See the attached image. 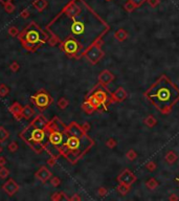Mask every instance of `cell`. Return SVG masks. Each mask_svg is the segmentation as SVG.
Masks as SVG:
<instances>
[{
  "instance_id": "5",
  "label": "cell",
  "mask_w": 179,
  "mask_h": 201,
  "mask_svg": "<svg viewBox=\"0 0 179 201\" xmlns=\"http://www.w3.org/2000/svg\"><path fill=\"white\" fill-rule=\"evenodd\" d=\"M20 137L26 141L30 146H31L34 143H42L45 144L48 143V133L45 129L36 128L31 125L22 131Z\"/></svg>"
},
{
  "instance_id": "29",
  "label": "cell",
  "mask_w": 179,
  "mask_h": 201,
  "mask_svg": "<svg viewBox=\"0 0 179 201\" xmlns=\"http://www.w3.org/2000/svg\"><path fill=\"white\" fill-rule=\"evenodd\" d=\"M30 147H31V149L38 154L42 153L43 151H45V144H42V143H34Z\"/></svg>"
},
{
  "instance_id": "25",
  "label": "cell",
  "mask_w": 179,
  "mask_h": 201,
  "mask_svg": "<svg viewBox=\"0 0 179 201\" xmlns=\"http://www.w3.org/2000/svg\"><path fill=\"white\" fill-rule=\"evenodd\" d=\"M158 185H159V182L157 181L155 178H153V177L149 178L146 181V187L149 188V190H151V191L156 190V188L158 187Z\"/></svg>"
},
{
  "instance_id": "52",
  "label": "cell",
  "mask_w": 179,
  "mask_h": 201,
  "mask_svg": "<svg viewBox=\"0 0 179 201\" xmlns=\"http://www.w3.org/2000/svg\"><path fill=\"white\" fill-rule=\"evenodd\" d=\"M2 152V148H1V146H0V153Z\"/></svg>"
},
{
  "instance_id": "42",
  "label": "cell",
  "mask_w": 179,
  "mask_h": 201,
  "mask_svg": "<svg viewBox=\"0 0 179 201\" xmlns=\"http://www.w3.org/2000/svg\"><path fill=\"white\" fill-rule=\"evenodd\" d=\"M97 194H99V196L104 197V196H106V195L108 194V190H107L106 187H99V190H97Z\"/></svg>"
},
{
  "instance_id": "13",
  "label": "cell",
  "mask_w": 179,
  "mask_h": 201,
  "mask_svg": "<svg viewBox=\"0 0 179 201\" xmlns=\"http://www.w3.org/2000/svg\"><path fill=\"white\" fill-rule=\"evenodd\" d=\"M19 188H20L19 187V184L12 178H9L8 180L2 185V190L4 191L8 195H9V196L15 195L19 191Z\"/></svg>"
},
{
  "instance_id": "17",
  "label": "cell",
  "mask_w": 179,
  "mask_h": 201,
  "mask_svg": "<svg viewBox=\"0 0 179 201\" xmlns=\"http://www.w3.org/2000/svg\"><path fill=\"white\" fill-rule=\"evenodd\" d=\"M30 125L34 126L36 128H41V129H46L47 125H48V121L44 117L43 115H38Z\"/></svg>"
},
{
  "instance_id": "11",
  "label": "cell",
  "mask_w": 179,
  "mask_h": 201,
  "mask_svg": "<svg viewBox=\"0 0 179 201\" xmlns=\"http://www.w3.org/2000/svg\"><path fill=\"white\" fill-rule=\"evenodd\" d=\"M116 180H117V182H122V183L132 185L137 180V177L129 169H125L124 171L116 177Z\"/></svg>"
},
{
  "instance_id": "21",
  "label": "cell",
  "mask_w": 179,
  "mask_h": 201,
  "mask_svg": "<svg viewBox=\"0 0 179 201\" xmlns=\"http://www.w3.org/2000/svg\"><path fill=\"white\" fill-rule=\"evenodd\" d=\"M116 191H117L118 194L122 195V196H126V195L129 194V192L131 191V185L122 183V182H118V185L116 187Z\"/></svg>"
},
{
  "instance_id": "39",
  "label": "cell",
  "mask_w": 179,
  "mask_h": 201,
  "mask_svg": "<svg viewBox=\"0 0 179 201\" xmlns=\"http://www.w3.org/2000/svg\"><path fill=\"white\" fill-rule=\"evenodd\" d=\"M50 184H52L53 187H57L61 184V180H60V178L58 177H52L50 178Z\"/></svg>"
},
{
  "instance_id": "47",
  "label": "cell",
  "mask_w": 179,
  "mask_h": 201,
  "mask_svg": "<svg viewBox=\"0 0 179 201\" xmlns=\"http://www.w3.org/2000/svg\"><path fill=\"white\" fill-rule=\"evenodd\" d=\"M20 16H21V18H27L28 16H30V12H28L27 9H24V11L20 14Z\"/></svg>"
},
{
  "instance_id": "50",
  "label": "cell",
  "mask_w": 179,
  "mask_h": 201,
  "mask_svg": "<svg viewBox=\"0 0 179 201\" xmlns=\"http://www.w3.org/2000/svg\"><path fill=\"white\" fill-rule=\"evenodd\" d=\"M11 1H12V0H0V2H1L3 5L8 4V2H11Z\"/></svg>"
},
{
  "instance_id": "38",
  "label": "cell",
  "mask_w": 179,
  "mask_h": 201,
  "mask_svg": "<svg viewBox=\"0 0 179 201\" xmlns=\"http://www.w3.org/2000/svg\"><path fill=\"white\" fill-rule=\"evenodd\" d=\"M8 33L9 36H12V37H18L19 36L18 28L15 27V26H11V27H9L8 30Z\"/></svg>"
},
{
  "instance_id": "6",
  "label": "cell",
  "mask_w": 179,
  "mask_h": 201,
  "mask_svg": "<svg viewBox=\"0 0 179 201\" xmlns=\"http://www.w3.org/2000/svg\"><path fill=\"white\" fill-rule=\"evenodd\" d=\"M60 48L62 49V52H64L69 58H74V59H81L82 57H84V50L79 44L77 40L72 39V38H68V39L63 40L62 42H60Z\"/></svg>"
},
{
  "instance_id": "48",
  "label": "cell",
  "mask_w": 179,
  "mask_h": 201,
  "mask_svg": "<svg viewBox=\"0 0 179 201\" xmlns=\"http://www.w3.org/2000/svg\"><path fill=\"white\" fill-rule=\"evenodd\" d=\"M169 200H171V201H177V200H179V197L176 196V194H171V196L169 197Z\"/></svg>"
},
{
  "instance_id": "23",
  "label": "cell",
  "mask_w": 179,
  "mask_h": 201,
  "mask_svg": "<svg viewBox=\"0 0 179 201\" xmlns=\"http://www.w3.org/2000/svg\"><path fill=\"white\" fill-rule=\"evenodd\" d=\"M35 114L34 109L31 108L30 105H26L22 110V118L25 119H30V117H33V115Z\"/></svg>"
},
{
  "instance_id": "33",
  "label": "cell",
  "mask_w": 179,
  "mask_h": 201,
  "mask_svg": "<svg viewBox=\"0 0 179 201\" xmlns=\"http://www.w3.org/2000/svg\"><path fill=\"white\" fill-rule=\"evenodd\" d=\"M68 105H69V102H68L67 99H65V97H61V99L59 100V102H58V107H59L60 109L64 110V109L67 108Z\"/></svg>"
},
{
  "instance_id": "4",
  "label": "cell",
  "mask_w": 179,
  "mask_h": 201,
  "mask_svg": "<svg viewBox=\"0 0 179 201\" xmlns=\"http://www.w3.org/2000/svg\"><path fill=\"white\" fill-rule=\"evenodd\" d=\"M18 37L21 40L23 47H25L27 50H33V52L36 49L38 44L45 43L49 39V35L41 30L39 27L35 25V23H31Z\"/></svg>"
},
{
  "instance_id": "26",
  "label": "cell",
  "mask_w": 179,
  "mask_h": 201,
  "mask_svg": "<svg viewBox=\"0 0 179 201\" xmlns=\"http://www.w3.org/2000/svg\"><path fill=\"white\" fill-rule=\"evenodd\" d=\"M52 200H70V198H68L66 196L65 193H63V192H56V193L52 194Z\"/></svg>"
},
{
  "instance_id": "2",
  "label": "cell",
  "mask_w": 179,
  "mask_h": 201,
  "mask_svg": "<svg viewBox=\"0 0 179 201\" xmlns=\"http://www.w3.org/2000/svg\"><path fill=\"white\" fill-rule=\"evenodd\" d=\"M144 96L161 114L168 115L179 102V87L166 74H161L144 91Z\"/></svg>"
},
{
  "instance_id": "3",
  "label": "cell",
  "mask_w": 179,
  "mask_h": 201,
  "mask_svg": "<svg viewBox=\"0 0 179 201\" xmlns=\"http://www.w3.org/2000/svg\"><path fill=\"white\" fill-rule=\"evenodd\" d=\"M65 132L67 136L64 143L59 147L60 152H61V156H64L69 162L74 165L94 146V141L87 134L83 137H79L69 134L67 129Z\"/></svg>"
},
{
  "instance_id": "14",
  "label": "cell",
  "mask_w": 179,
  "mask_h": 201,
  "mask_svg": "<svg viewBox=\"0 0 179 201\" xmlns=\"http://www.w3.org/2000/svg\"><path fill=\"white\" fill-rule=\"evenodd\" d=\"M114 74L112 72H110L108 69H105L100 73L99 75V83L103 86H107L108 84H110L111 82L114 81Z\"/></svg>"
},
{
  "instance_id": "44",
  "label": "cell",
  "mask_w": 179,
  "mask_h": 201,
  "mask_svg": "<svg viewBox=\"0 0 179 201\" xmlns=\"http://www.w3.org/2000/svg\"><path fill=\"white\" fill-rule=\"evenodd\" d=\"M148 2L150 3L151 6H153V8H155L159 4V0H148Z\"/></svg>"
},
{
  "instance_id": "10",
  "label": "cell",
  "mask_w": 179,
  "mask_h": 201,
  "mask_svg": "<svg viewBox=\"0 0 179 201\" xmlns=\"http://www.w3.org/2000/svg\"><path fill=\"white\" fill-rule=\"evenodd\" d=\"M48 133V143L53 144V146L60 147L65 140V132L58 131V130H50V129H45Z\"/></svg>"
},
{
  "instance_id": "9",
  "label": "cell",
  "mask_w": 179,
  "mask_h": 201,
  "mask_svg": "<svg viewBox=\"0 0 179 201\" xmlns=\"http://www.w3.org/2000/svg\"><path fill=\"white\" fill-rule=\"evenodd\" d=\"M31 100H34L35 104L39 107V108H46L47 106H49L52 103V97L49 95L48 93L45 91H40L36 95L31 96Z\"/></svg>"
},
{
  "instance_id": "46",
  "label": "cell",
  "mask_w": 179,
  "mask_h": 201,
  "mask_svg": "<svg viewBox=\"0 0 179 201\" xmlns=\"http://www.w3.org/2000/svg\"><path fill=\"white\" fill-rule=\"evenodd\" d=\"M6 162H8V161H6L5 157H3V156L0 157V168H1V166H5Z\"/></svg>"
},
{
  "instance_id": "7",
  "label": "cell",
  "mask_w": 179,
  "mask_h": 201,
  "mask_svg": "<svg viewBox=\"0 0 179 201\" xmlns=\"http://www.w3.org/2000/svg\"><path fill=\"white\" fill-rule=\"evenodd\" d=\"M103 44H104V42L102 39L97 40L92 44V45L88 47L86 49V52H84V57L91 63V64H93V65L97 64V63L104 58L105 52H104L102 49Z\"/></svg>"
},
{
  "instance_id": "54",
  "label": "cell",
  "mask_w": 179,
  "mask_h": 201,
  "mask_svg": "<svg viewBox=\"0 0 179 201\" xmlns=\"http://www.w3.org/2000/svg\"><path fill=\"white\" fill-rule=\"evenodd\" d=\"M178 177H179V176H178Z\"/></svg>"
},
{
  "instance_id": "35",
  "label": "cell",
  "mask_w": 179,
  "mask_h": 201,
  "mask_svg": "<svg viewBox=\"0 0 179 201\" xmlns=\"http://www.w3.org/2000/svg\"><path fill=\"white\" fill-rule=\"evenodd\" d=\"M106 146L109 148V149H114V148L117 146V141H116L114 138H108L106 141Z\"/></svg>"
},
{
  "instance_id": "51",
  "label": "cell",
  "mask_w": 179,
  "mask_h": 201,
  "mask_svg": "<svg viewBox=\"0 0 179 201\" xmlns=\"http://www.w3.org/2000/svg\"><path fill=\"white\" fill-rule=\"evenodd\" d=\"M175 180L177 181V182H179V177H176V178H175Z\"/></svg>"
},
{
  "instance_id": "34",
  "label": "cell",
  "mask_w": 179,
  "mask_h": 201,
  "mask_svg": "<svg viewBox=\"0 0 179 201\" xmlns=\"http://www.w3.org/2000/svg\"><path fill=\"white\" fill-rule=\"evenodd\" d=\"M9 93V88L5 84L0 85V96H6Z\"/></svg>"
},
{
  "instance_id": "28",
  "label": "cell",
  "mask_w": 179,
  "mask_h": 201,
  "mask_svg": "<svg viewBox=\"0 0 179 201\" xmlns=\"http://www.w3.org/2000/svg\"><path fill=\"white\" fill-rule=\"evenodd\" d=\"M82 109H83L84 112L87 113V114H92V113L95 111V109L90 105V103L88 102V100H85V102L82 104Z\"/></svg>"
},
{
  "instance_id": "20",
  "label": "cell",
  "mask_w": 179,
  "mask_h": 201,
  "mask_svg": "<svg viewBox=\"0 0 179 201\" xmlns=\"http://www.w3.org/2000/svg\"><path fill=\"white\" fill-rule=\"evenodd\" d=\"M86 100L90 103V105L93 107L95 110H99L100 108H103L102 107V104L100 103V100L96 99L95 96L93 95V94H87L86 95Z\"/></svg>"
},
{
  "instance_id": "43",
  "label": "cell",
  "mask_w": 179,
  "mask_h": 201,
  "mask_svg": "<svg viewBox=\"0 0 179 201\" xmlns=\"http://www.w3.org/2000/svg\"><path fill=\"white\" fill-rule=\"evenodd\" d=\"M57 157H53V156H50L48 159H47V165H48L49 166H53L56 165V162H57Z\"/></svg>"
},
{
  "instance_id": "24",
  "label": "cell",
  "mask_w": 179,
  "mask_h": 201,
  "mask_svg": "<svg viewBox=\"0 0 179 201\" xmlns=\"http://www.w3.org/2000/svg\"><path fill=\"white\" fill-rule=\"evenodd\" d=\"M144 124L147 126L148 128H153L157 125V119L154 115H148L144 121Z\"/></svg>"
},
{
  "instance_id": "8",
  "label": "cell",
  "mask_w": 179,
  "mask_h": 201,
  "mask_svg": "<svg viewBox=\"0 0 179 201\" xmlns=\"http://www.w3.org/2000/svg\"><path fill=\"white\" fill-rule=\"evenodd\" d=\"M88 94H93V95L100 100V103L102 104L104 111H107V110H108V105L110 104L111 92L107 89L106 86H103V85H100V83H97L95 85V87H94Z\"/></svg>"
},
{
  "instance_id": "19",
  "label": "cell",
  "mask_w": 179,
  "mask_h": 201,
  "mask_svg": "<svg viewBox=\"0 0 179 201\" xmlns=\"http://www.w3.org/2000/svg\"><path fill=\"white\" fill-rule=\"evenodd\" d=\"M129 37V34L127 30H125L124 28H119L114 33V38L119 42H124L128 39Z\"/></svg>"
},
{
  "instance_id": "18",
  "label": "cell",
  "mask_w": 179,
  "mask_h": 201,
  "mask_svg": "<svg viewBox=\"0 0 179 201\" xmlns=\"http://www.w3.org/2000/svg\"><path fill=\"white\" fill-rule=\"evenodd\" d=\"M144 2H146V0H128L127 3L124 5V8L127 12L131 13V12H133L136 8L140 6Z\"/></svg>"
},
{
  "instance_id": "45",
  "label": "cell",
  "mask_w": 179,
  "mask_h": 201,
  "mask_svg": "<svg viewBox=\"0 0 179 201\" xmlns=\"http://www.w3.org/2000/svg\"><path fill=\"white\" fill-rule=\"evenodd\" d=\"M82 128H83V130L85 132H88V131L90 130V125L88 124V122H84V124L82 125Z\"/></svg>"
},
{
  "instance_id": "30",
  "label": "cell",
  "mask_w": 179,
  "mask_h": 201,
  "mask_svg": "<svg viewBox=\"0 0 179 201\" xmlns=\"http://www.w3.org/2000/svg\"><path fill=\"white\" fill-rule=\"evenodd\" d=\"M144 168H146L150 173H153L154 171H156L157 165H156L155 161H153V160H150V161H148L146 165H144Z\"/></svg>"
},
{
  "instance_id": "53",
  "label": "cell",
  "mask_w": 179,
  "mask_h": 201,
  "mask_svg": "<svg viewBox=\"0 0 179 201\" xmlns=\"http://www.w3.org/2000/svg\"><path fill=\"white\" fill-rule=\"evenodd\" d=\"M106 1H110V0H106Z\"/></svg>"
},
{
  "instance_id": "41",
  "label": "cell",
  "mask_w": 179,
  "mask_h": 201,
  "mask_svg": "<svg viewBox=\"0 0 179 201\" xmlns=\"http://www.w3.org/2000/svg\"><path fill=\"white\" fill-rule=\"evenodd\" d=\"M4 8H5V12L6 13H8V14H12V13L15 11V5L13 4L12 2H8V4L4 5Z\"/></svg>"
},
{
  "instance_id": "32",
  "label": "cell",
  "mask_w": 179,
  "mask_h": 201,
  "mask_svg": "<svg viewBox=\"0 0 179 201\" xmlns=\"http://www.w3.org/2000/svg\"><path fill=\"white\" fill-rule=\"evenodd\" d=\"M9 137V133L3 127H0V143H3Z\"/></svg>"
},
{
  "instance_id": "36",
  "label": "cell",
  "mask_w": 179,
  "mask_h": 201,
  "mask_svg": "<svg viewBox=\"0 0 179 201\" xmlns=\"http://www.w3.org/2000/svg\"><path fill=\"white\" fill-rule=\"evenodd\" d=\"M19 149V147H18V144L16 143V141H12L11 144L8 146V150L11 153H15V152H17Z\"/></svg>"
},
{
  "instance_id": "31",
  "label": "cell",
  "mask_w": 179,
  "mask_h": 201,
  "mask_svg": "<svg viewBox=\"0 0 179 201\" xmlns=\"http://www.w3.org/2000/svg\"><path fill=\"white\" fill-rule=\"evenodd\" d=\"M126 157H127V159L130 160V161H134V160L137 158V153L135 152V150L130 149L126 153Z\"/></svg>"
},
{
  "instance_id": "12",
  "label": "cell",
  "mask_w": 179,
  "mask_h": 201,
  "mask_svg": "<svg viewBox=\"0 0 179 201\" xmlns=\"http://www.w3.org/2000/svg\"><path fill=\"white\" fill-rule=\"evenodd\" d=\"M128 93L122 87H118L114 92L111 93V97H110V104L111 103H122L127 99Z\"/></svg>"
},
{
  "instance_id": "1",
  "label": "cell",
  "mask_w": 179,
  "mask_h": 201,
  "mask_svg": "<svg viewBox=\"0 0 179 201\" xmlns=\"http://www.w3.org/2000/svg\"><path fill=\"white\" fill-rule=\"evenodd\" d=\"M47 30L58 39L59 43L68 38L77 40L85 52L108 33L110 26L84 0H71L47 25Z\"/></svg>"
},
{
  "instance_id": "27",
  "label": "cell",
  "mask_w": 179,
  "mask_h": 201,
  "mask_svg": "<svg viewBox=\"0 0 179 201\" xmlns=\"http://www.w3.org/2000/svg\"><path fill=\"white\" fill-rule=\"evenodd\" d=\"M33 5L38 9V11L41 12L47 6V1H46V0H35Z\"/></svg>"
},
{
  "instance_id": "15",
  "label": "cell",
  "mask_w": 179,
  "mask_h": 201,
  "mask_svg": "<svg viewBox=\"0 0 179 201\" xmlns=\"http://www.w3.org/2000/svg\"><path fill=\"white\" fill-rule=\"evenodd\" d=\"M35 176H36L37 179H39V180L42 182V183H45L47 180H49V179L52 178V172H50L45 166H42L36 172Z\"/></svg>"
},
{
  "instance_id": "40",
  "label": "cell",
  "mask_w": 179,
  "mask_h": 201,
  "mask_svg": "<svg viewBox=\"0 0 179 201\" xmlns=\"http://www.w3.org/2000/svg\"><path fill=\"white\" fill-rule=\"evenodd\" d=\"M19 68H20V65H19L18 62H12L11 64H9V69L13 71V72H17L19 70Z\"/></svg>"
},
{
  "instance_id": "22",
  "label": "cell",
  "mask_w": 179,
  "mask_h": 201,
  "mask_svg": "<svg viewBox=\"0 0 179 201\" xmlns=\"http://www.w3.org/2000/svg\"><path fill=\"white\" fill-rule=\"evenodd\" d=\"M177 159H178V156L174 151L171 150V151H168V152L165 153V160L169 163V165H174V163L177 161Z\"/></svg>"
},
{
  "instance_id": "49",
  "label": "cell",
  "mask_w": 179,
  "mask_h": 201,
  "mask_svg": "<svg viewBox=\"0 0 179 201\" xmlns=\"http://www.w3.org/2000/svg\"><path fill=\"white\" fill-rule=\"evenodd\" d=\"M70 200H72V201H74V200H81V197L79 196L78 194H74L73 196L70 198Z\"/></svg>"
},
{
  "instance_id": "16",
  "label": "cell",
  "mask_w": 179,
  "mask_h": 201,
  "mask_svg": "<svg viewBox=\"0 0 179 201\" xmlns=\"http://www.w3.org/2000/svg\"><path fill=\"white\" fill-rule=\"evenodd\" d=\"M8 110L18 121H20L22 118V110H23V107H22L19 103L12 104V105L8 107Z\"/></svg>"
},
{
  "instance_id": "37",
  "label": "cell",
  "mask_w": 179,
  "mask_h": 201,
  "mask_svg": "<svg viewBox=\"0 0 179 201\" xmlns=\"http://www.w3.org/2000/svg\"><path fill=\"white\" fill-rule=\"evenodd\" d=\"M8 175H9L8 170L6 169L5 166H1V169H0V178L5 179L8 177Z\"/></svg>"
}]
</instances>
